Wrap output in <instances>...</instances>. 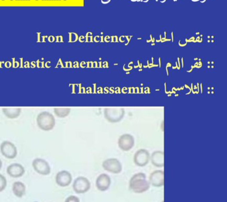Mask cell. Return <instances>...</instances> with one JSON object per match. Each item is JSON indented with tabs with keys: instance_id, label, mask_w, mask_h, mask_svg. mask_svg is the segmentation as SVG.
<instances>
[{
	"instance_id": "cell-22",
	"label": "cell",
	"mask_w": 227,
	"mask_h": 202,
	"mask_svg": "<svg viewBox=\"0 0 227 202\" xmlns=\"http://www.w3.org/2000/svg\"><path fill=\"white\" fill-rule=\"evenodd\" d=\"M205 1H206V0H204V1H202V2H201V3H205Z\"/></svg>"
},
{
	"instance_id": "cell-17",
	"label": "cell",
	"mask_w": 227,
	"mask_h": 202,
	"mask_svg": "<svg viewBox=\"0 0 227 202\" xmlns=\"http://www.w3.org/2000/svg\"><path fill=\"white\" fill-rule=\"evenodd\" d=\"M71 109L70 108H55L54 113L56 117L61 118H66L70 114Z\"/></svg>"
},
{
	"instance_id": "cell-23",
	"label": "cell",
	"mask_w": 227,
	"mask_h": 202,
	"mask_svg": "<svg viewBox=\"0 0 227 202\" xmlns=\"http://www.w3.org/2000/svg\"><path fill=\"white\" fill-rule=\"evenodd\" d=\"M166 1V0H164V1H161V3H164V2H165Z\"/></svg>"
},
{
	"instance_id": "cell-15",
	"label": "cell",
	"mask_w": 227,
	"mask_h": 202,
	"mask_svg": "<svg viewBox=\"0 0 227 202\" xmlns=\"http://www.w3.org/2000/svg\"><path fill=\"white\" fill-rule=\"evenodd\" d=\"M13 194L18 198H21L24 196L26 192V187L21 182H15L13 183L12 186Z\"/></svg>"
},
{
	"instance_id": "cell-13",
	"label": "cell",
	"mask_w": 227,
	"mask_h": 202,
	"mask_svg": "<svg viewBox=\"0 0 227 202\" xmlns=\"http://www.w3.org/2000/svg\"><path fill=\"white\" fill-rule=\"evenodd\" d=\"M149 183L153 186L160 187L164 185V171L163 170H156L150 174Z\"/></svg>"
},
{
	"instance_id": "cell-7",
	"label": "cell",
	"mask_w": 227,
	"mask_h": 202,
	"mask_svg": "<svg viewBox=\"0 0 227 202\" xmlns=\"http://www.w3.org/2000/svg\"><path fill=\"white\" fill-rule=\"evenodd\" d=\"M0 151L4 157L8 159H14L17 155V149L13 143L4 141L0 145Z\"/></svg>"
},
{
	"instance_id": "cell-4",
	"label": "cell",
	"mask_w": 227,
	"mask_h": 202,
	"mask_svg": "<svg viewBox=\"0 0 227 202\" xmlns=\"http://www.w3.org/2000/svg\"><path fill=\"white\" fill-rule=\"evenodd\" d=\"M91 182L87 177L80 176L76 178L73 183L72 187L76 194H84L91 189Z\"/></svg>"
},
{
	"instance_id": "cell-20",
	"label": "cell",
	"mask_w": 227,
	"mask_h": 202,
	"mask_svg": "<svg viewBox=\"0 0 227 202\" xmlns=\"http://www.w3.org/2000/svg\"><path fill=\"white\" fill-rule=\"evenodd\" d=\"M2 166H3V162H2V161L0 159V170H1L2 168Z\"/></svg>"
},
{
	"instance_id": "cell-11",
	"label": "cell",
	"mask_w": 227,
	"mask_h": 202,
	"mask_svg": "<svg viewBox=\"0 0 227 202\" xmlns=\"http://www.w3.org/2000/svg\"><path fill=\"white\" fill-rule=\"evenodd\" d=\"M111 180L110 176L106 174H101L96 180V187L101 192H105L110 188Z\"/></svg>"
},
{
	"instance_id": "cell-6",
	"label": "cell",
	"mask_w": 227,
	"mask_h": 202,
	"mask_svg": "<svg viewBox=\"0 0 227 202\" xmlns=\"http://www.w3.org/2000/svg\"><path fill=\"white\" fill-rule=\"evenodd\" d=\"M102 166L105 171L113 174H119L122 170L121 162L115 158H111L105 160L103 161Z\"/></svg>"
},
{
	"instance_id": "cell-19",
	"label": "cell",
	"mask_w": 227,
	"mask_h": 202,
	"mask_svg": "<svg viewBox=\"0 0 227 202\" xmlns=\"http://www.w3.org/2000/svg\"><path fill=\"white\" fill-rule=\"evenodd\" d=\"M64 202H80V199L78 197L72 195L67 197Z\"/></svg>"
},
{
	"instance_id": "cell-21",
	"label": "cell",
	"mask_w": 227,
	"mask_h": 202,
	"mask_svg": "<svg viewBox=\"0 0 227 202\" xmlns=\"http://www.w3.org/2000/svg\"><path fill=\"white\" fill-rule=\"evenodd\" d=\"M192 1H194V2H196V1H198L199 0H192Z\"/></svg>"
},
{
	"instance_id": "cell-18",
	"label": "cell",
	"mask_w": 227,
	"mask_h": 202,
	"mask_svg": "<svg viewBox=\"0 0 227 202\" xmlns=\"http://www.w3.org/2000/svg\"><path fill=\"white\" fill-rule=\"evenodd\" d=\"M7 185L6 178L3 175L0 174V192H2L6 189Z\"/></svg>"
},
{
	"instance_id": "cell-1",
	"label": "cell",
	"mask_w": 227,
	"mask_h": 202,
	"mask_svg": "<svg viewBox=\"0 0 227 202\" xmlns=\"http://www.w3.org/2000/svg\"><path fill=\"white\" fill-rule=\"evenodd\" d=\"M129 187L131 190L136 193H143L150 189V184L146 179V176L143 173L134 174L129 180Z\"/></svg>"
},
{
	"instance_id": "cell-24",
	"label": "cell",
	"mask_w": 227,
	"mask_h": 202,
	"mask_svg": "<svg viewBox=\"0 0 227 202\" xmlns=\"http://www.w3.org/2000/svg\"><path fill=\"white\" fill-rule=\"evenodd\" d=\"M173 1H176L177 0H173Z\"/></svg>"
},
{
	"instance_id": "cell-16",
	"label": "cell",
	"mask_w": 227,
	"mask_h": 202,
	"mask_svg": "<svg viewBox=\"0 0 227 202\" xmlns=\"http://www.w3.org/2000/svg\"><path fill=\"white\" fill-rule=\"evenodd\" d=\"M2 111L6 117L10 119H15L20 115L21 109L19 108H3Z\"/></svg>"
},
{
	"instance_id": "cell-5",
	"label": "cell",
	"mask_w": 227,
	"mask_h": 202,
	"mask_svg": "<svg viewBox=\"0 0 227 202\" xmlns=\"http://www.w3.org/2000/svg\"><path fill=\"white\" fill-rule=\"evenodd\" d=\"M32 167L37 173L42 176L50 174L51 168L48 162L41 158H36L32 162Z\"/></svg>"
},
{
	"instance_id": "cell-14",
	"label": "cell",
	"mask_w": 227,
	"mask_h": 202,
	"mask_svg": "<svg viewBox=\"0 0 227 202\" xmlns=\"http://www.w3.org/2000/svg\"><path fill=\"white\" fill-rule=\"evenodd\" d=\"M150 160L155 167H164V152L162 151H155L150 156Z\"/></svg>"
},
{
	"instance_id": "cell-8",
	"label": "cell",
	"mask_w": 227,
	"mask_h": 202,
	"mask_svg": "<svg viewBox=\"0 0 227 202\" xmlns=\"http://www.w3.org/2000/svg\"><path fill=\"white\" fill-rule=\"evenodd\" d=\"M135 141L134 137L131 134H125L120 137L118 140V145L121 150L128 151L134 145Z\"/></svg>"
},
{
	"instance_id": "cell-10",
	"label": "cell",
	"mask_w": 227,
	"mask_h": 202,
	"mask_svg": "<svg viewBox=\"0 0 227 202\" xmlns=\"http://www.w3.org/2000/svg\"><path fill=\"white\" fill-rule=\"evenodd\" d=\"M56 184L60 187L69 186L72 181V176L70 172L66 170H62L56 174L55 177Z\"/></svg>"
},
{
	"instance_id": "cell-2",
	"label": "cell",
	"mask_w": 227,
	"mask_h": 202,
	"mask_svg": "<svg viewBox=\"0 0 227 202\" xmlns=\"http://www.w3.org/2000/svg\"><path fill=\"white\" fill-rule=\"evenodd\" d=\"M38 127L45 131L52 130L56 125V119L52 113L47 111H43L39 113L36 118Z\"/></svg>"
},
{
	"instance_id": "cell-12",
	"label": "cell",
	"mask_w": 227,
	"mask_h": 202,
	"mask_svg": "<svg viewBox=\"0 0 227 202\" xmlns=\"http://www.w3.org/2000/svg\"><path fill=\"white\" fill-rule=\"evenodd\" d=\"M7 173L13 178H19L24 174L25 168L19 163H13L7 167Z\"/></svg>"
},
{
	"instance_id": "cell-9",
	"label": "cell",
	"mask_w": 227,
	"mask_h": 202,
	"mask_svg": "<svg viewBox=\"0 0 227 202\" xmlns=\"http://www.w3.org/2000/svg\"><path fill=\"white\" fill-rule=\"evenodd\" d=\"M150 160L149 151L145 149H140L134 155V162L138 167H144L148 164Z\"/></svg>"
},
{
	"instance_id": "cell-3",
	"label": "cell",
	"mask_w": 227,
	"mask_h": 202,
	"mask_svg": "<svg viewBox=\"0 0 227 202\" xmlns=\"http://www.w3.org/2000/svg\"><path fill=\"white\" fill-rule=\"evenodd\" d=\"M104 115L108 122L117 123L124 118L125 110L122 108H106L104 111Z\"/></svg>"
}]
</instances>
